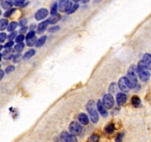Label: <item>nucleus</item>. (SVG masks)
Segmentation results:
<instances>
[{
    "instance_id": "1",
    "label": "nucleus",
    "mask_w": 151,
    "mask_h": 142,
    "mask_svg": "<svg viewBox=\"0 0 151 142\" xmlns=\"http://www.w3.org/2000/svg\"><path fill=\"white\" fill-rule=\"evenodd\" d=\"M148 70H149L147 69V67L144 65V64L142 63V61L139 62V65H138L137 72L140 79L142 81H143V82H147V81L150 79V73Z\"/></svg>"
},
{
    "instance_id": "2",
    "label": "nucleus",
    "mask_w": 151,
    "mask_h": 142,
    "mask_svg": "<svg viewBox=\"0 0 151 142\" xmlns=\"http://www.w3.org/2000/svg\"><path fill=\"white\" fill-rule=\"evenodd\" d=\"M87 110L89 113L91 121L93 123H97L99 121V115L94 105V101L91 100L87 104Z\"/></svg>"
},
{
    "instance_id": "3",
    "label": "nucleus",
    "mask_w": 151,
    "mask_h": 142,
    "mask_svg": "<svg viewBox=\"0 0 151 142\" xmlns=\"http://www.w3.org/2000/svg\"><path fill=\"white\" fill-rule=\"evenodd\" d=\"M126 79H127L130 88H134L137 85V77L136 76L134 70H132V67L128 70V73L126 76Z\"/></svg>"
},
{
    "instance_id": "4",
    "label": "nucleus",
    "mask_w": 151,
    "mask_h": 142,
    "mask_svg": "<svg viewBox=\"0 0 151 142\" xmlns=\"http://www.w3.org/2000/svg\"><path fill=\"white\" fill-rule=\"evenodd\" d=\"M69 130L70 133L73 136H79L82 133V128L80 124L76 121H73L69 125Z\"/></svg>"
},
{
    "instance_id": "5",
    "label": "nucleus",
    "mask_w": 151,
    "mask_h": 142,
    "mask_svg": "<svg viewBox=\"0 0 151 142\" xmlns=\"http://www.w3.org/2000/svg\"><path fill=\"white\" fill-rule=\"evenodd\" d=\"M102 104L105 108L110 109L114 105V99L111 94H106L104 95L102 99Z\"/></svg>"
},
{
    "instance_id": "6",
    "label": "nucleus",
    "mask_w": 151,
    "mask_h": 142,
    "mask_svg": "<svg viewBox=\"0 0 151 142\" xmlns=\"http://www.w3.org/2000/svg\"><path fill=\"white\" fill-rule=\"evenodd\" d=\"M72 6V2L68 1V0H62V1L59 2V5H58V9L60 12L68 13Z\"/></svg>"
},
{
    "instance_id": "7",
    "label": "nucleus",
    "mask_w": 151,
    "mask_h": 142,
    "mask_svg": "<svg viewBox=\"0 0 151 142\" xmlns=\"http://www.w3.org/2000/svg\"><path fill=\"white\" fill-rule=\"evenodd\" d=\"M60 140L62 142H78L77 138L75 136L69 134L67 132H63L61 134Z\"/></svg>"
},
{
    "instance_id": "8",
    "label": "nucleus",
    "mask_w": 151,
    "mask_h": 142,
    "mask_svg": "<svg viewBox=\"0 0 151 142\" xmlns=\"http://www.w3.org/2000/svg\"><path fill=\"white\" fill-rule=\"evenodd\" d=\"M119 87L122 92H128L130 90V87H129L127 81L126 79V77H122L119 81Z\"/></svg>"
},
{
    "instance_id": "9",
    "label": "nucleus",
    "mask_w": 151,
    "mask_h": 142,
    "mask_svg": "<svg viewBox=\"0 0 151 142\" xmlns=\"http://www.w3.org/2000/svg\"><path fill=\"white\" fill-rule=\"evenodd\" d=\"M47 15H48V11L45 8H41V9L38 10L35 14V19L37 21H40V20L44 19Z\"/></svg>"
},
{
    "instance_id": "10",
    "label": "nucleus",
    "mask_w": 151,
    "mask_h": 142,
    "mask_svg": "<svg viewBox=\"0 0 151 142\" xmlns=\"http://www.w3.org/2000/svg\"><path fill=\"white\" fill-rule=\"evenodd\" d=\"M142 62L144 64L147 70H151V55L149 53H146L144 55L143 59H142Z\"/></svg>"
},
{
    "instance_id": "11",
    "label": "nucleus",
    "mask_w": 151,
    "mask_h": 142,
    "mask_svg": "<svg viewBox=\"0 0 151 142\" xmlns=\"http://www.w3.org/2000/svg\"><path fill=\"white\" fill-rule=\"evenodd\" d=\"M127 101V95L123 93H118L116 95V101L119 105H123Z\"/></svg>"
},
{
    "instance_id": "12",
    "label": "nucleus",
    "mask_w": 151,
    "mask_h": 142,
    "mask_svg": "<svg viewBox=\"0 0 151 142\" xmlns=\"http://www.w3.org/2000/svg\"><path fill=\"white\" fill-rule=\"evenodd\" d=\"M97 109H98L99 112V113L101 114L102 116H104V117L107 116V110H106V108H104V106H103L101 101H99V100L98 102H97Z\"/></svg>"
},
{
    "instance_id": "13",
    "label": "nucleus",
    "mask_w": 151,
    "mask_h": 142,
    "mask_svg": "<svg viewBox=\"0 0 151 142\" xmlns=\"http://www.w3.org/2000/svg\"><path fill=\"white\" fill-rule=\"evenodd\" d=\"M2 56H3L4 59H6V60H9V59H11V58L13 57V56H14V50H13L11 48L6 49V50L3 52Z\"/></svg>"
},
{
    "instance_id": "14",
    "label": "nucleus",
    "mask_w": 151,
    "mask_h": 142,
    "mask_svg": "<svg viewBox=\"0 0 151 142\" xmlns=\"http://www.w3.org/2000/svg\"><path fill=\"white\" fill-rule=\"evenodd\" d=\"M48 24H49V22L47 20H45V21L40 23V24H39V26H38V33H42V32H44L45 30H46V28L47 27Z\"/></svg>"
},
{
    "instance_id": "15",
    "label": "nucleus",
    "mask_w": 151,
    "mask_h": 142,
    "mask_svg": "<svg viewBox=\"0 0 151 142\" xmlns=\"http://www.w3.org/2000/svg\"><path fill=\"white\" fill-rule=\"evenodd\" d=\"M79 122L82 124H84V125H87L89 122V119H88V117L86 114L85 113H81L79 114Z\"/></svg>"
},
{
    "instance_id": "16",
    "label": "nucleus",
    "mask_w": 151,
    "mask_h": 142,
    "mask_svg": "<svg viewBox=\"0 0 151 142\" xmlns=\"http://www.w3.org/2000/svg\"><path fill=\"white\" fill-rule=\"evenodd\" d=\"M61 20V16L59 15V14H55V15H53L51 17H50V18L47 19V21H48L49 24H56V23H57L58 22H59Z\"/></svg>"
},
{
    "instance_id": "17",
    "label": "nucleus",
    "mask_w": 151,
    "mask_h": 142,
    "mask_svg": "<svg viewBox=\"0 0 151 142\" xmlns=\"http://www.w3.org/2000/svg\"><path fill=\"white\" fill-rule=\"evenodd\" d=\"M131 103L132 104H133V107H135V108H138V107H139L141 104L140 98L137 96H133L131 99Z\"/></svg>"
},
{
    "instance_id": "18",
    "label": "nucleus",
    "mask_w": 151,
    "mask_h": 142,
    "mask_svg": "<svg viewBox=\"0 0 151 142\" xmlns=\"http://www.w3.org/2000/svg\"><path fill=\"white\" fill-rule=\"evenodd\" d=\"M35 53H36L35 50H33V49H31V50H28V51H27L25 53H24V56H23V59H24V60H27V59H30L32 56H34Z\"/></svg>"
},
{
    "instance_id": "19",
    "label": "nucleus",
    "mask_w": 151,
    "mask_h": 142,
    "mask_svg": "<svg viewBox=\"0 0 151 142\" xmlns=\"http://www.w3.org/2000/svg\"><path fill=\"white\" fill-rule=\"evenodd\" d=\"M46 39H47L46 36H43V37H42L40 39H39L37 42H36V47H42V46L43 44H44L45 43Z\"/></svg>"
},
{
    "instance_id": "20",
    "label": "nucleus",
    "mask_w": 151,
    "mask_h": 142,
    "mask_svg": "<svg viewBox=\"0 0 151 142\" xmlns=\"http://www.w3.org/2000/svg\"><path fill=\"white\" fill-rule=\"evenodd\" d=\"M8 21L5 19H2L0 20V30H4L8 27Z\"/></svg>"
},
{
    "instance_id": "21",
    "label": "nucleus",
    "mask_w": 151,
    "mask_h": 142,
    "mask_svg": "<svg viewBox=\"0 0 151 142\" xmlns=\"http://www.w3.org/2000/svg\"><path fill=\"white\" fill-rule=\"evenodd\" d=\"M13 2H11V1H4L2 3V6L4 9L8 10L12 7Z\"/></svg>"
},
{
    "instance_id": "22",
    "label": "nucleus",
    "mask_w": 151,
    "mask_h": 142,
    "mask_svg": "<svg viewBox=\"0 0 151 142\" xmlns=\"http://www.w3.org/2000/svg\"><path fill=\"white\" fill-rule=\"evenodd\" d=\"M114 130H115V127H114V125L113 124H108L105 128V132L107 133H109V134L110 133H113L114 132Z\"/></svg>"
},
{
    "instance_id": "23",
    "label": "nucleus",
    "mask_w": 151,
    "mask_h": 142,
    "mask_svg": "<svg viewBox=\"0 0 151 142\" xmlns=\"http://www.w3.org/2000/svg\"><path fill=\"white\" fill-rule=\"evenodd\" d=\"M17 23L15 22H11V24L8 25V30L9 32H12V31H14L16 28H17Z\"/></svg>"
},
{
    "instance_id": "24",
    "label": "nucleus",
    "mask_w": 151,
    "mask_h": 142,
    "mask_svg": "<svg viewBox=\"0 0 151 142\" xmlns=\"http://www.w3.org/2000/svg\"><path fill=\"white\" fill-rule=\"evenodd\" d=\"M24 43H22V42L19 43V44H17V45L15 46V50L17 52H21L22 50L24 49Z\"/></svg>"
},
{
    "instance_id": "25",
    "label": "nucleus",
    "mask_w": 151,
    "mask_h": 142,
    "mask_svg": "<svg viewBox=\"0 0 151 142\" xmlns=\"http://www.w3.org/2000/svg\"><path fill=\"white\" fill-rule=\"evenodd\" d=\"M36 37H33V38L27 40V44L29 47H32V46L34 45L35 44H36Z\"/></svg>"
},
{
    "instance_id": "26",
    "label": "nucleus",
    "mask_w": 151,
    "mask_h": 142,
    "mask_svg": "<svg viewBox=\"0 0 151 142\" xmlns=\"http://www.w3.org/2000/svg\"><path fill=\"white\" fill-rule=\"evenodd\" d=\"M79 5H78V4H76V5H73L72 7H71L70 9L69 10V11H68V14H73V13L75 12V11L78 9V8H79Z\"/></svg>"
},
{
    "instance_id": "27",
    "label": "nucleus",
    "mask_w": 151,
    "mask_h": 142,
    "mask_svg": "<svg viewBox=\"0 0 151 142\" xmlns=\"http://www.w3.org/2000/svg\"><path fill=\"white\" fill-rule=\"evenodd\" d=\"M99 140V137L97 135H92L89 138V142H98Z\"/></svg>"
},
{
    "instance_id": "28",
    "label": "nucleus",
    "mask_w": 151,
    "mask_h": 142,
    "mask_svg": "<svg viewBox=\"0 0 151 142\" xmlns=\"http://www.w3.org/2000/svg\"><path fill=\"white\" fill-rule=\"evenodd\" d=\"M57 9H58V5H57V4H56V3L53 4V5L52 6V8H51V11H50V14H52V16L56 14V12H57Z\"/></svg>"
},
{
    "instance_id": "29",
    "label": "nucleus",
    "mask_w": 151,
    "mask_h": 142,
    "mask_svg": "<svg viewBox=\"0 0 151 142\" xmlns=\"http://www.w3.org/2000/svg\"><path fill=\"white\" fill-rule=\"evenodd\" d=\"M16 11V9H10V10H8V11H6V12L5 13V14H4V16L5 17H9L10 16L12 15L14 13V11Z\"/></svg>"
},
{
    "instance_id": "30",
    "label": "nucleus",
    "mask_w": 151,
    "mask_h": 142,
    "mask_svg": "<svg viewBox=\"0 0 151 142\" xmlns=\"http://www.w3.org/2000/svg\"><path fill=\"white\" fill-rule=\"evenodd\" d=\"M123 137H124V134H123L122 133H119V134L116 136V139H115L116 141L122 142V139H123Z\"/></svg>"
},
{
    "instance_id": "31",
    "label": "nucleus",
    "mask_w": 151,
    "mask_h": 142,
    "mask_svg": "<svg viewBox=\"0 0 151 142\" xmlns=\"http://www.w3.org/2000/svg\"><path fill=\"white\" fill-rule=\"evenodd\" d=\"M24 37L23 36V34H20L19 35L17 38H16V42H17L18 44L19 43H22L23 42V40H24Z\"/></svg>"
},
{
    "instance_id": "32",
    "label": "nucleus",
    "mask_w": 151,
    "mask_h": 142,
    "mask_svg": "<svg viewBox=\"0 0 151 142\" xmlns=\"http://www.w3.org/2000/svg\"><path fill=\"white\" fill-rule=\"evenodd\" d=\"M34 36H35V32L33 31V30H31V31H30L27 34V37H26V39H27V40L30 39H32V38H33V37H35Z\"/></svg>"
},
{
    "instance_id": "33",
    "label": "nucleus",
    "mask_w": 151,
    "mask_h": 142,
    "mask_svg": "<svg viewBox=\"0 0 151 142\" xmlns=\"http://www.w3.org/2000/svg\"><path fill=\"white\" fill-rule=\"evenodd\" d=\"M24 3V1H23V0H17V1H15V2H14V5H15L16 6H18V7L23 6Z\"/></svg>"
},
{
    "instance_id": "34",
    "label": "nucleus",
    "mask_w": 151,
    "mask_h": 142,
    "mask_svg": "<svg viewBox=\"0 0 151 142\" xmlns=\"http://www.w3.org/2000/svg\"><path fill=\"white\" fill-rule=\"evenodd\" d=\"M7 38V34L5 33H0V42H4Z\"/></svg>"
},
{
    "instance_id": "35",
    "label": "nucleus",
    "mask_w": 151,
    "mask_h": 142,
    "mask_svg": "<svg viewBox=\"0 0 151 142\" xmlns=\"http://www.w3.org/2000/svg\"><path fill=\"white\" fill-rule=\"evenodd\" d=\"M14 70H15V67L13 66V65H11V66H8V67H6V69H5V72H6L7 73H11V72H13Z\"/></svg>"
},
{
    "instance_id": "36",
    "label": "nucleus",
    "mask_w": 151,
    "mask_h": 142,
    "mask_svg": "<svg viewBox=\"0 0 151 142\" xmlns=\"http://www.w3.org/2000/svg\"><path fill=\"white\" fill-rule=\"evenodd\" d=\"M21 59H22L21 54H17L16 56H14V62H15V63L19 62Z\"/></svg>"
},
{
    "instance_id": "37",
    "label": "nucleus",
    "mask_w": 151,
    "mask_h": 142,
    "mask_svg": "<svg viewBox=\"0 0 151 142\" xmlns=\"http://www.w3.org/2000/svg\"><path fill=\"white\" fill-rule=\"evenodd\" d=\"M59 28H60V27H59V26H54V27L49 29V32H50V33H55V32L58 31V30H59Z\"/></svg>"
},
{
    "instance_id": "38",
    "label": "nucleus",
    "mask_w": 151,
    "mask_h": 142,
    "mask_svg": "<svg viewBox=\"0 0 151 142\" xmlns=\"http://www.w3.org/2000/svg\"><path fill=\"white\" fill-rule=\"evenodd\" d=\"M13 45H14V42L10 41V42H8V43H6V44H5V48H6V49L11 48V47H12Z\"/></svg>"
},
{
    "instance_id": "39",
    "label": "nucleus",
    "mask_w": 151,
    "mask_h": 142,
    "mask_svg": "<svg viewBox=\"0 0 151 142\" xmlns=\"http://www.w3.org/2000/svg\"><path fill=\"white\" fill-rule=\"evenodd\" d=\"M16 35H17V33L16 32H13V33H11V34L9 35L8 37V39L9 40H12L13 39H14L16 37Z\"/></svg>"
},
{
    "instance_id": "40",
    "label": "nucleus",
    "mask_w": 151,
    "mask_h": 142,
    "mask_svg": "<svg viewBox=\"0 0 151 142\" xmlns=\"http://www.w3.org/2000/svg\"><path fill=\"white\" fill-rule=\"evenodd\" d=\"M25 24H27V19H22L19 22L20 26H24L25 25Z\"/></svg>"
},
{
    "instance_id": "41",
    "label": "nucleus",
    "mask_w": 151,
    "mask_h": 142,
    "mask_svg": "<svg viewBox=\"0 0 151 142\" xmlns=\"http://www.w3.org/2000/svg\"><path fill=\"white\" fill-rule=\"evenodd\" d=\"M4 75H5V72L2 70H0V81L2 80V78L4 77Z\"/></svg>"
},
{
    "instance_id": "42",
    "label": "nucleus",
    "mask_w": 151,
    "mask_h": 142,
    "mask_svg": "<svg viewBox=\"0 0 151 142\" xmlns=\"http://www.w3.org/2000/svg\"><path fill=\"white\" fill-rule=\"evenodd\" d=\"M27 27H23V28H22L21 30H20V32H21V33L23 34V33H24V32H26V30H27Z\"/></svg>"
},
{
    "instance_id": "43",
    "label": "nucleus",
    "mask_w": 151,
    "mask_h": 142,
    "mask_svg": "<svg viewBox=\"0 0 151 142\" xmlns=\"http://www.w3.org/2000/svg\"><path fill=\"white\" fill-rule=\"evenodd\" d=\"M2 47H2V45H0V50H2Z\"/></svg>"
},
{
    "instance_id": "44",
    "label": "nucleus",
    "mask_w": 151,
    "mask_h": 142,
    "mask_svg": "<svg viewBox=\"0 0 151 142\" xmlns=\"http://www.w3.org/2000/svg\"><path fill=\"white\" fill-rule=\"evenodd\" d=\"M2 60V54H0V61Z\"/></svg>"
},
{
    "instance_id": "45",
    "label": "nucleus",
    "mask_w": 151,
    "mask_h": 142,
    "mask_svg": "<svg viewBox=\"0 0 151 142\" xmlns=\"http://www.w3.org/2000/svg\"><path fill=\"white\" fill-rule=\"evenodd\" d=\"M0 67H1V65H0Z\"/></svg>"
}]
</instances>
